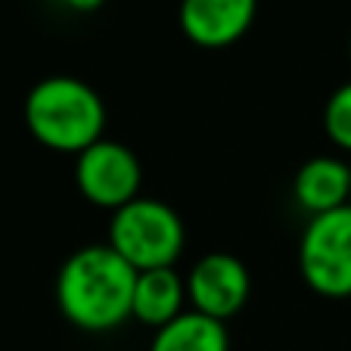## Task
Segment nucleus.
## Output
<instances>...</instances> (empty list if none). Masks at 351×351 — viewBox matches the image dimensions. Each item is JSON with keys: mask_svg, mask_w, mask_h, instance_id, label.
<instances>
[{"mask_svg": "<svg viewBox=\"0 0 351 351\" xmlns=\"http://www.w3.org/2000/svg\"><path fill=\"white\" fill-rule=\"evenodd\" d=\"M186 302L193 311L215 317L221 324L239 314L252 295V274L237 255L208 252L186 274Z\"/></svg>", "mask_w": 351, "mask_h": 351, "instance_id": "obj_6", "label": "nucleus"}, {"mask_svg": "<svg viewBox=\"0 0 351 351\" xmlns=\"http://www.w3.org/2000/svg\"><path fill=\"white\" fill-rule=\"evenodd\" d=\"M324 131L332 146L342 153H351V81L330 93L324 106Z\"/></svg>", "mask_w": 351, "mask_h": 351, "instance_id": "obj_11", "label": "nucleus"}, {"mask_svg": "<svg viewBox=\"0 0 351 351\" xmlns=\"http://www.w3.org/2000/svg\"><path fill=\"white\" fill-rule=\"evenodd\" d=\"M348 56H351V38H348Z\"/></svg>", "mask_w": 351, "mask_h": 351, "instance_id": "obj_13", "label": "nucleus"}, {"mask_svg": "<svg viewBox=\"0 0 351 351\" xmlns=\"http://www.w3.org/2000/svg\"><path fill=\"white\" fill-rule=\"evenodd\" d=\"M258 0H180L178 22L186 40L202 50H224L252 28Z\"/></svg>", "mask_w": 351, "mask_h": 351, "instance_id": "obj_7", "label": "nucleus"}, {"mask_svg": "<svg viewBox=\"0 0 351 351\" xmlns=\"http://www.w3.org/2000/svg\"><path fill=\"white\" fill-rule=\"evenodd\" d=\"M149 351H230L227 324L186 308L180 317L153 332Z\"/></svg>", "mask_w": 351, "mask_h": 351, "instance_id": "obj_10", "label": "nucleus"}, {"mask_svg": "<svg viewBox=\"0 0 351 351\" xmlns=\"http://www.w3.org/2000/svg\"><path fill=\"white\" fill-rule=\"evenodd\" d=\"M190 308L186 302V280L174 267H156V271H140L134 283V308L131 320L162 330L174 317Z\"/></svg>", "mask_w": 351, "mask_h": 351, "instance_id": "obj_9", "label": "nucleus"}, {"mask_svg": "<svg viewBox=\"0 0 351 351\" xmlns=\"http://www.w3.org/2000/svg\"><path fill=\"white\" fill-rule=\"evenodd\" d=\"M25 128L50 153L81 156L106 137V103L75 75H47L25 97Z\"/></svg>", "mask_w": 351, "mask_h": 351, "instance_id": "obj_2", "label": "nucleus"}, {"mask_svg": "<svg viewBox=\"0 0 351 351\" xmlns=\"http://www.w3.org/2000/svg\"><path fill=\"white\" fill-rule=\"evenodd\" d=\"M137 271L109 243L81 245L56 274L60 314L84 332H112L131 320Z\"/></svg>", "mask_w": 351, "mask_h": 351, "instance_id": "obj_1", "label": "nucleus"}, {"mask_svg": "<svg viewBox=\"0 0 351 351\" xmlns=\"http://www.w3.org/2000/svg\"><path fill=\"white\" fill-rule=\"evenodd\" d=\"M292 196L311 218L351 206V165L339 156H314L295 171Z\"/></svg>", "mask_w": 351, "mask_h": 351, "instance_id": "obj_8", "label": "nucleus"}, {"mask_svg": "<svg viewBox=\"0 0 351 351\" xmlns=\"http://www.w3.org/2000/svg\"><path fill=\"white\" fill-rule=\"evenodd\" d=\"M143 168L131 146L119 140H97L81 156H75V186L93 208L119 212L140 196Z\"/></svg>", "mask_w": 351, "mask_h": 351, "instance_id": "obj_5", "label": "nucleus"}, {"mask_svg": "<svg viewBox=\"0 0 351 351\" xmlns=\"http://www.w3.org/2000/svg\"><path fill=\"white\" fill-rule=\"evenodd\" d=\"M106 243L137 274L156 271V267H174L184 255L186 227L165 199L137 196L119 212H112Z\"/></svg>", "mask_w": 351, "mask_h": 351, "instance_id": "obj_3", "label": "nucleus"}, {"mask_svg": "<svg viewBox=\"0 0 351 351\" xmlns=\"http://www.w3.org/2000/svg\"><path fill=\"white\" fill-rule=\"evenodd\" d=\"M66 10H72V13H93V10H99L106 0H60Z\"/></svg>", "mask_w": 351, "mask_h": 351, "instance_id": "obj_12", "label": "nucleus"}, {"mask_svg": "<svg viewBox=\"0 0 351 351\" xmlns=\"http://www.w3.org/2000/svg\"><path fill=\"white\" fill-rule=\"evenodd\" d=\"M298 271L320 298H351V206L308 218L298 239Z\"/></svg>", "mask_w": 351, "mask_h": 351, "instance_id": "obj_4", "label": "nucleus"}]
</instances>
